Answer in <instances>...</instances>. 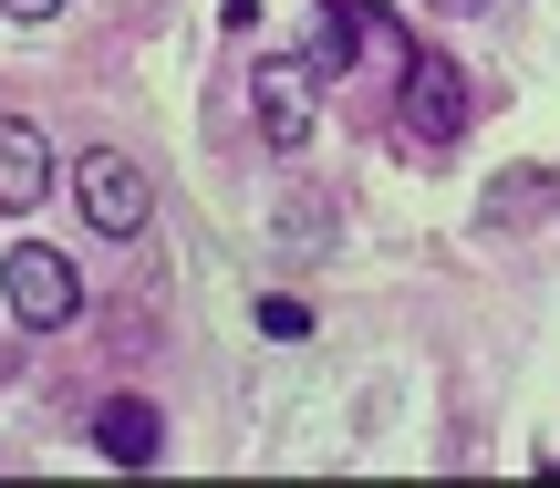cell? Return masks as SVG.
<instances>
[{"instance_id":"8fae6325","label":"cell","mask_w":560,"mask_h":488,"mask_svg":"<svg viewBox=\"0 0 560 488\" xmlns=\"http://www.w3.org/2000/svg\"><path fill=\"white\" fill-rule=\"evenodd\" d=\"M249 21H260V0H229V32H249Z\"/></svg>"},{"instance_id":"8992f818","label":"cell","mask_w":560,"mask_h":488,"mask_svg":"<svg viewBox=\"0 0 560 488\" xmlns=\"http://www.w3.org/2000/svg\"><path fill=\"white\" fill-rule=\"evenodd\" d=\"M374 0H322V11H312V73L322 83H332V73H353V62H363V42H374Z\"/></svg>"},{"instance_id":"7a4b0ae2","label":"cell","mask_w":560,"mask_h":488,"mask_svg":"<svg viewBox=\"0 0 560 488\" xmlns=\"http://www.w3.org/2000/svg\"><path fill=\"white\" fill-rule=\"evenodd\" d=\"M0 302H11L21 333H62V323L83 312V281H73V260H62V249L21 240L11 260H0Z\"/></svg>"},{"instance_id":"277c9868","label":"cell","mask_w":560,"mask_h":488,"mask_svg":"<svg viewBox=\"0 0 560 488\" xmlns=\"http://www.w3.org/2000/svg\"><path fill=\"white\" fill-rule=\"evenodd\" d=\"M467 136V73L446 53H405V146H425V156H436V146H457Z\"/></svg>"},{"instance_id":"ba28073f","label":"cell","mask_w":560,"mask_h":488,"mask_svg":"<svg viewBox=\"0 0 560 488\" xmlns=\"http://www.w3.org/2000/svg\"><path fill=\"white\" fill-rule=\"evenodd\" d=\"M540 166H509V177H488V198H478V229H520V219H540Z\"/></svg>"},{"instance_id":"4fadbf2b","label":"cell","mask_w":560,"mask_h":488,"mask_svg":"<svg viewBox=\"0 0 560 488\" xmlns=\"http://www.w3.org/2000/svg\"><path fill=\"white\" fill-rule=\"evenodd\" d=\"M11 364H21V353H0V374H11Z\"/></svg>"},{"instance_id":"9c48e42d","label":"cell","mask_w":560,"mask_h":488,"mask_svg":"<svg viewBox=\"0 0 560 488\" xmlns=\"http://www.w3.org/2000/svg\"><path fill=\"white\" fill-rule=\"evenodd\" d=\"M260 333H280V344H301V333H312V302H291V291H270V302H260Z\"/></svg>"},{"instance_id":"30bf717a","label":"cell","mask_w":560,"mask_h":488,"mask_svg":"<svg viewBox=\"0 0 560 488\" xmlns=\"http://www.w3.org/2000/svg\"><path fill=\"white\" fill-rule=\"evenodd\" d=\"M62 0H0V21H52Z\"/></svg>"},{"instance_id":"7c38bea8","label":"cell","mask_w":560,"mask_h":488,"mask_svg":"<svg viewBox=\"0 0 560 488\" xmlns=\"http://www.w3.org/2000/svg\"><path fill=\"white\" fill-rule=\"evenodd\" d=\"M425 11H488V0H425Z\"/></svg>"},{"instance_id":"52a82bcc","label":"cell","mask_w":560,"mask_h":488,"mask_svg":"<svg viewBox=\"0 0 560 488\" xmlns=\"http://www.w3.org/2000/svg\"><path fill=\"white\" fill-rule=\"evenodd\" d=\"M42 187H52V146H42V125L0 115V208H32Z\"/></svg>"},{"instance_id":"6da1fadb","label":"cell","mask_w":560,"mask_h":488,"mask_svg":"<svg viewBox=\"0 0 560 488\" xmlns=\"http://www.w3.org/2000/svg\"><path fill=\"white\" fill-rule=\"evenodd\" d=\"M73 208H83V229H94V240H136V229L156 219V187H145V166L125 156V146H83Z\"/></svg>"},{"instance_id":"3957f363","label":"cell","mask_w":560,"mask_h":488,"mask_svg":"<svg viewBox=\"0 0 560 488\" xmlns=\"http://www.w3.org/2000/svg\"><path fill=\"white\" fill-rule=\"evenodd\" d=\"M312 53H260V73H249V115H260V146H280V156H301L312 146Z\"/></svg>"},{"instance_id":"5b68a950","label":"cell","mask_w":560,"mask_h":488,"mask_svg":"<svg viewBox=\"0 0 560 488\" xmlns=\"http://www.w3.org/2000/svg\"><path fill=\"white\" fill-rule=\"evenodd\" d=\"M94 448L115 457V468H156V448H166V416L145 406V395H104V406H94Z\"/></svg>"}]
</instances>
